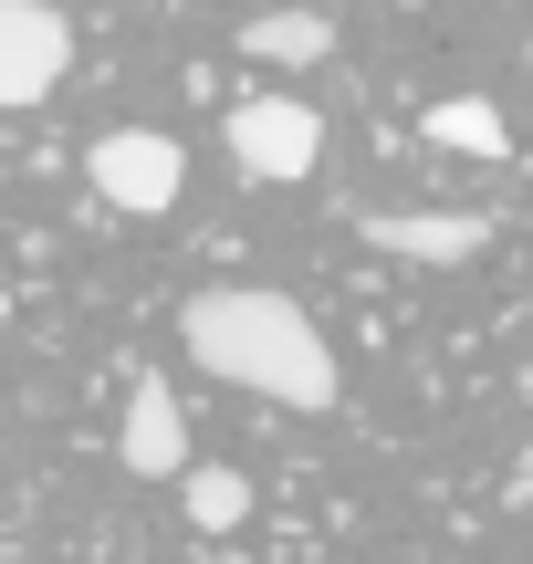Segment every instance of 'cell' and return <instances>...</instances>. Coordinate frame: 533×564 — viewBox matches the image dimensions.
Listing matches in <instances>:
<instances>
[{
  "label": "cell",
  "mask_w": 533,
  "mask_h": 564,
  "mask_svg": "<svg viewBox=\"0 0 533 564\" xmlns=\"http://www.w3.org/2000/svg\"><path fill=\"white\" fill-rule=\"evenodd\" d=\"M230 158H241V178L293 188L325 158V116H314L304 95H251V105H230Z\"/></svg>",
  "instance_id": "3"
},
{
  "label": "cell",
  "mask_w": 533,
  "mask_h": 564,
  "mask_svg": "<svg viewBox=\"0 0 533 564\" xmlns=\"http://www.w3.org/2000/svg\"><path fill=\"white\" fill-rule=\"evenodd\" d=\"M84 178H95L105 209H126V220H157V209H178L188 158H178V137H157V126H105V137L84 147Z\"/></svg>",
  "instance_id": "2"
},
{
  "label": "cell",
  "mask_w": 533,
  "mask_h": 564,
  "mask_svg": "<svg viewBox=\"0 0 533 564\" xmlns=\"http://www.w3.org/2000/svg\"><path fill=\"white\" fill-rule=\"evenodd\" d=\"M178 491H188V523L199 533H241L251 523V481L241 470H178Z\"/></svg>",
  "instance_id": "9"
},
{
  "label": "cell",
  "mask_w": 533,
  "mask_h": 564,
  "mask_svg": "<svg viewBox=\"0 0 533 564\" xmlns=\"http://www.w3.org/2000/svg\"><path fill=\"white\" fill-rule=\"evenodd\" d=\"M74 74V21L53 0H0V105H42Z\"/></svg>",
  "instance_id": "4"
},
{
  "label": "cell",
  "mask_w": 533,
  "mask_h": 564,
  "mask_svg": "<svg viewBox=\"0 0 533 564\" xmlns=\"http://www.w3.org/2000/svg\"><path fill=\"white\" fill-rule=\"evenodd\" d=\"M116 460L137 470V481H178V470H188V419H178V398H167V377H137V387H126Z\"/></svg>",
  "instance_id": "6"
},
{
  "label": "cell",
  "mask_w": 533,
  "mask_h": 564,
  "mask_svg": "<svg viewBox=\"0 0 533 564\" xmlns=\"http://www.w3.org/2000/svg\"><path fill=\"white\" fill-rule=\"evenodd\" d=\"M241 53L251 63H325L335 53V21L325 11H251L241 21Z\"/></svg>",
  "instance_id": "8"
},
{
  "label": "cell",
  "mask_w": 533,
  "mask_h": 564,
  "mask_svg": "<svg viewBox=\"0 0 533 564\" xmlns=\"http://www.w3.org/2000/svg\"><path fill=\"white\" fill-rule=\"evenodd\" d=\"M178 345L199 356V377L251 387V398H272V408H304V419H325V408L346 398L335 345L314 335V314L293 293H272V282H209V293H188Z\"/></svg>",
  "instance_id": "1"
},
{
  "label": "cell",
  "mask_w": 533,
  "mask_h": 564,
  "mask_svg": "<svg viewBox=\"0 0 533 564\" xmlns=\"http://www.w3.org/2000/svg\"><path fill=\"white\" fill-rule=\"evenodd\" d=\"M418 137L450 147V158H513V126H502V105H481V95H439L429 116H418Z\"/></svg>",
  "instance_id": "7"
},
{
  "label": "cell",
  "mask_w": 533,
  "mask_h": 564,
  "mask_svg": "<svg viewBox=\"0 0 533 564\" xmlns=\"http://www.w3.org/2000/svg\"><path fill=\"white\" fill-rule=\"evenodd\" d=\"M367 251H388V262H471L481 241H492V220L481 209H367Z\"/></svg>",
  "instance_id": "5"
},
{
  "label": "cell",
  "mask_w": 533,
  "mask_h": 564,
  "mask_svg": "<svg viewBox=\"0 0 533 564\" xmlns=\"http://www.w3.org/2000/svg\"><path fill=\"white\" fill-rule=\"evenodd\" d=\"M0 335H11V303H0Z\"/></svg>",
  "instance_id": "10"
}]
</instances>
